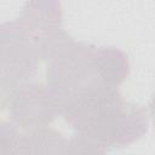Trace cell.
Segmentation results:
<instances>
[{
  "label": "cell",
  "instance_id": "cell-5",
  "mask_svg": "<svg viewBox=\"0 0 155 155\" xmlns=\"http://www.w3.org/2000/svg\"><path fill=\"white\" fill-rule=\"evenodd\" d=\"M18 154H71L70 139L47 126L22 134Z\"/></svg>",
  "mask_w": 155,
  "mask_h": 155
},
{
  "label": "cell",
  "instance_id": "cell-4",
  "mask_svg": "<svg viewBox=\"0 0 155 155\" xmlns=\"http://www.w3.org/2000/svg\"><path fill=\"white\" fill-rule=\"evenodd\" d=\"M17 22L38 51L62 29L63 12L59 0H27Z\"/></svg>",
  "mask_w": 155,
  "mask_h": 155
},
{
  "label": "cell",
  "instance_id": "cell-6",
  "mask_svg": "<svg viewBox=\"0 0 155 155\" xmlns=\"http://www.w3.org/2000/svg\"><path fill=\"white\" fill-rule=\"evenodd\" d=\"M21 137L15 125L0 122V154H18Z\"/></svg>",
  "mask_w": 155,
  "mask_h": 155
},
{
  "label": "cell",
  "instance_id": "cell-1",
  "mask_svg": "<svg viewBox=\"0 0 155 155\" xmlns=\"http://www.w3.org/2000/svg\"><path fill=\"white\" fill-rule=\"evenodd\" d=\"M61 115L79 134L103 153L124 148L142 138L149 128L147 108L127 103L117 87L99 86L64 101Z\"/></svg>",
  "mask_w": 155,
  "mask_h": 155
},
{
  "label": "cell",
  "instance_id": "cell-3",
  "mask_svg": "<svg viewBox=\"0 0 155 155\" xmlns=\"http://www.w3.org/2000/svg\"><path fill=\"white\" fill-rule=\"evenodd\" d=\"M7 107L13 124L25 130L47 126L61 115L56 94L47 85L38 82H24L12 90Z\"/></svg>",
  "mask_w": 155,
  "mask_h": 155
},
{
  "label": "cell",
  "instance_id": "cell-2",
  "mask_svg": "<svg viewBox=\"0 0 155 155\" xmlns=\"http://www.w3.org/2000/svg\"><path fill=\"white\" fill-rule=\"evenodd\" d=\"M40 54L16 21L0 24V96L27 82L38 69Z\"/></svg>",
  "mask_w": 155,
  "mask_h": 155
}]
</instances>
